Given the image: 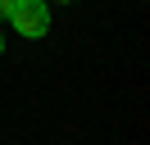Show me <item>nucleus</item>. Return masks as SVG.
<instances>
[{"instance_id": "1", "label": "nucleus", "mask_w": 150, "mask_h": 145, "mask_svg": "<svg viewBox=\"0 0 150 145\" xmlns=\"http://www.w3.org/2000/svg\"><path fill=\"white\" fill-rule=\"evenodd\" d=\"M5 18L14 23L18 36H32V41H37V36L50 32V0H14Z\"/></svg>"}, {"instance_id": "2", "label": "nucleus", "mask_w": 150, "mask_h": 145, "mask_svg": "<svg viewBox=\"0 0 150 145\" xmlns=\"http://www.w3.org/2000/svg\"><path fill=\"white\" fill-rule=\"evenodd\" d=\"M9 5H14V0H0V18H5V14H9Z\"/></svg>"}, {"instance_id": "3", "label": "nucleus", "mask_w": 150, "mask_h": 145, "mask_svg": "<svg viewBox=\"0 0 150 145\" xmlns=\"http://www.w3.org/2000/svg\"><path fill=\"white\" fill-rule=\"evenodd\" d=\"M0 54H5V36H0Z\"/></svg>"}]
</instances>
